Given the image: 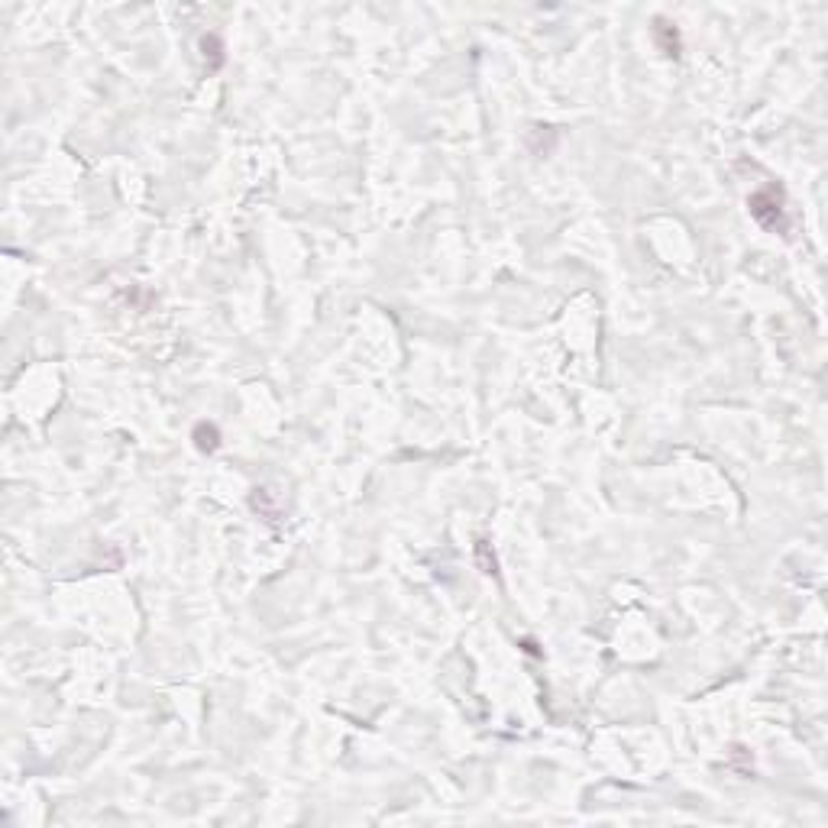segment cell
I'll list each match as a JSON object with an SVG mask.
<instances>
[{
	"label": "cell",
	"instance_id": "6da1fadb",
	"mask_svg": "<svg viewBox=\"0 0 828 828\" xmlns=\"http://www.w3.org/2000/svg\"><path fill=\"white\" fill-rule=\"evenodd\" d=\"M747 211L763 230L783 233L787 230V211H783V191L780 188H761L747 198Z\"/></svg>",
	"mask_w": 828,
	"mask_h": 828
},
{
	"label": "cell",
	"instance_id": "7a4b0ae2",
	"mask_svg": "<svg viewBox=\"0 0 828 828\" xmlns=\"http://www.w3.org/2000/svg\"><path fill=\"white\" fill-rule=\"evenodd\" d=\"M195 447L201 450V453H214V450L220 447V431H217V424H207V421L195 424Z\"/></svg>",
	"mask_w": 828,
	"mask_h": 828
},
{
	"label": "cell",
	"instance_id": "3957f363",
	"mask_svg": "<svg viewBox=\"0 0 828 828\" xmlns=\"http://www.w3.org/2000/svg\"><path fill=\"white\" fill-rule=\"evenodd\" d=\"M657 39H670V42H664V52L666 56H680V36H676V30L670 23H664V20H657Z\"/></svg>",
	"mask_w": 828,
	"mask_h": 828
},
{
	"label": "cell",
	"instance_id": "277c9868",
	"mask_svg": "<svg viewBox=\"0 0 828 828\" xmlns=\"http://www.w3.org/2000/svg\"><path fill=\"white\" fill-rule=\"evenodd\" d=\"M201 49H204V58L211 56V68H220V62H224V42L217 36H204Z\"/></svg>",
	"mask_w": 828,
	"mask_h": 828
}]
</instances>
